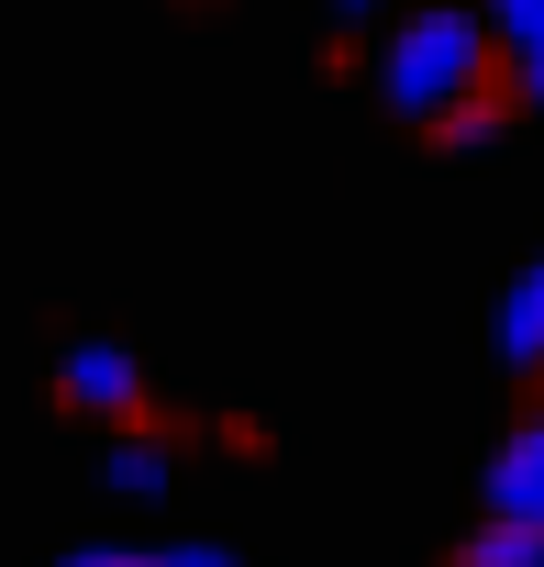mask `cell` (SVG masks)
Returning a JSON list of instances; mask_svg holds the SVG:
<instances>
[{
	"label": "cell",
	"instance_id": "obj_1",
	"mask_svg": "<svg viewBox=\"0 0 544 567\" xmlns=\"http://www.w3.org/2000/svg\"><path fill=\"white\" fill-rule=\"evenodd\" d=\"M378 90H389V112L444 123L456 101L489 90V34H478L467 12H411V23L378 45Z\"/></svg>",
	"mask_w": 544,
	"mask_h": 567
},
{
	"label": "cell",
	"instance_id": "obj_2",
	"mask_svg": "<svg viewBox=\"0 0 544 567\" xmlns=\"http://www.w3.org/2000/svg\"><path fill=\"white\" fill-rule=\"evenodd\" d=\"M489 512H522V523H544V412L500 445V467H489Z\"/></svg>",
	"mask_w": 544,
	"mask_h": 567
},
{
	"label": "cell",
	"instance_id": "obj_3",
	"mask_svg": "<svg viewBox=\"0 0 544 567\" xmlns=\"http://www.w3.org/2000/svg\"><path fill=\"white\" fill-rule=\"evenodd\" d=\"M56 390H67L79 412H134V368H123L112 346H79V357L56 368Z\"/></svg>",
	"mask_w": 544,
	"mask_h": 567
},
{
	"label": "cell",
	"instance_id": "obj_4",
	"mask_svg": "<svg viewBox=\"0 0 544 567\" xmlns=\"http://www.w3.org/2000/svg\"><path fill=\"white\" fill-rule=\"evenodd\" d=\"M500 357H511V368H533V357H544V267L500 301Z\"/></svg>",
	"mask_w": 544,
	"mask_h": 567
},
{
	"label": "cell",
	"instance_id": "obj_5",
	"mask_svg": "<svg viewBox=\"0 0 544 567\" xmlns=\"http://www.w3.org/2000/svg\"><path fill=\"white\" fill-rule=\"evenodd\" d=\"M467 556H478V567H544V523L489 512V534H467Z\"/></svg>",
	"mask_w": 544,
	"mask_h": 567
},
{
	"label": "cell",
	"instance_id": "obj_6",
	"mask_svg": "<svg viewBox=\"0 0 544 567\" xmlns=\"http://www.w3.org/2000/svg\"><path fill=\"white\" fill-rule=\"evenodd\" d=\"M156 489H167V445H145V434L112 445V501H156Z\"/></svg>",
	"mask_w": 544,
	"mask_h": 567
},
{
	"label": "cell",
	"instance_id": "obj_7",
	"mask_svg": "<svg viewBox=\"0 0 544 567\" xmlns=\"http://www.w3.org/2000/svg\"><path fill=\"white\" fill-rule=\"evenodd\" d=\"M489 23H500L511 45H544V0H489Z\"/></svg>",
	"mask_w": 544,
	"mask_h": 567
},
{
	"label": "cell",
	"instance_id": "obj_8",
	"mask_svg": "<svg viewBox=\"0 0 544 567\" xmlns=\"http://www.w3.org/2000/svg\"><path fill=\"white\" fill-rule=\"evenodd\" d=\"M522 101H544V45H522Z\"/></svg>",
	"mask_w": 544,
	"mask_h": 567
},
{
	"label": "cell",
	"instance_id": "obj_9",
	"mask_svg": "<svg viewBox=\"0 0 544 567\" xmlns=\"http://www.w3.org/2000/svg\"><path fill=\"white\" fill-rule=\"evenodd\" d=\"M334 23H345V34H356V23H378V0H334Z\"/></svg>",
	"mask_w": 544,
	"mask_h": 567
}]
</instances>
